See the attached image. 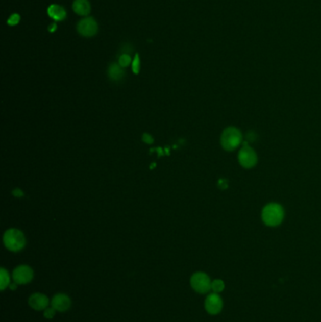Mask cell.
Segmentation results:
<instances>
[{
    "label": "cell",
    "instance_id": "cell-13",
    "mask_svg": "<svg viewBox=\"0 0 321 322\" xmlns=\"http://www.w3.org/2000/svg\"><path fill=\"white\" fill-rule=\"evenodd\" d=\"M124 69L125 68H122L119 63H116V62L111 63L108 69V76H109V79L113 80V81L121 80L126 75V72Z\"/></svg>",
    "mask_w": 321,
    "mask_h": 322
},
{
    "label": "cell",
    "instance_id": "cell-1",
    "mask_svg": "<svg viewBox=\"0 0 321 322\" xmlns=\"http://www.w3.org/2000/svg\"><path fill=\"white\" fill-rule=\"evenodd\" d=\"M261 218L265 225L268 227H277L285 219V209L278 203H268L263 207Z\"/></svg>",
    "mask_w": 321,
    "mask_h": 322
},
{
    "label": "cell",
    "instance_id": "cell-10",
    "mask_svg": "<svg viewBox=\"0 0 321 322\" xmlns=\"http://www.w3.org/2000/svg\"><path fill=\"white\" fill-rule=\"evenodd\" d=\"M52 307L59 312H65L71 307V299L65 294H57L52 299Z\"/></svg>",
    "mask_w": 321,
    "mask_h": 322
},
{
    "label": "cell",
    "instance_id": "cell-4",
    "mask_svg": "<svg viewBox=\"0 0 321 322\" xmlns=\"http://www.w3.org/2000/svg\"><path fill=\"white\" fill-rule=\"evenodd\" d=\"M237 160L244 169H253L258 163V156L255 149L244 143L237 154Z\"/></svg>",
    "mask_w": 321,
    "mask_h": 322
},
{
    "label": "cell",
    "instance_id": "cell-14",
    "mask_svg": "<svg viewBox=\"0 0 321 322\" xmlns=\"http://www.w3.org/2000/svg\"><path fill=\"white\" fill-rule=\"evenodd\" d=\"M0 283H1L0 288L2 290H4L10 284L9 274L7 273L6 269H4V268H1V270H0Z\"/></svg>",
    "mask_w": 321,
    "mask_h": 322
},
{
    "label": "cell",
    "instance_id": "cell-21",
    "mask_svg": "<svg viewBox=\"0 0 321 322\" xmlns=\"http://www.w3.org/2000/svg\"><path fill=\"white\" fill-rule=\"evenodd\" d=\"M12 194L14 195V196H16V197H22V196H24L23 191L19 189H14V190L12 191Z\"/></svg>",
    "mask_w": 321,
    "mask_h": 322
},
{
    "label": "cell",
    "instance_id": "cell-20",
    "mask_svg": "<svg viewBox=\"0 0 321 322\" xmlns=\"http://www.w3.org/2000/svg\"><path fill=\"white\" fill-rule=\"evenodd\" d=\"M142 140L146 142V143H148V144H152L153 142H154V139H153V137H152L151 135H149V134H143V136H142Z\"/></svg>",
    "mask_w": 321,
    "mask_h": 322
},
{
    "label": "cell",
    "instance_id": "cell-19",
    "mask_svg": "<svg viewBox=\"0 0 321 322\" xmlns=\"http://www.w3.org/2000/svg\"><path fill=\"white\" fill-rule=\"evenodd\" d=\"M55 309L52 307V308H46L45 310H44V313H43V316L44 317H46V318H53L55 316Z\"/></svg>",
    "mask_w": 321,
    "mask_h": 322
},
{
    "label": "cell",
    "instance_id": "cell-7",
    "mask_svg": "<svg viewBox=\"0 0 321 322\" xmlns=\"http://www.w3.org/2000/svg\"><path fill=\"white\" fill-rule=\"evenodd\" d=\"M12 278L17 285H26L33 278V270L31 267L22 265L13 270Z\"/></svg>",
    "mask_w": 321,
    "mask_h": 322
},
{
    "label": "cell",
    "instance_id": "cell-6",
    "mask_svg": "<svg viewBox=\"0 0 321 322\" xmlns=\"http://www.w3.org/2000/svg\"><path fill=\"white\" fill-rule=\"evenodd\" d=\"M211 280L205 273H196L190 278V285L195 291L206 294L211 290Z\"/></svg>",
    "mask_w": 321,
    "mask_h": 322
},
{
    "label": "cell",
    "instance_id": "cell-8",
    "mask_svg": "<svg viewBox=\"0 0 321 322\" xmlns=\"http://www.w3.org/2000/svg\"><path fill=\"white\" fill-rule=\"evenodd\" d=\"M224 307V302L223 299L218 296L217 293L209 294L206 299L205 302V308L206 312L210 315H218L223 310Z\"/></svg>",
    "mask_w": 321,
    "mask_h": 322
},
{
    "label": "cell",
    "instance_id": "cell-23",
    "mask_svg": "<svg viewBox=\"0 0 321 322\" xmlns=\"http://www.w3.org/2000/svg\"><path fill=\"white\" fill-rule=\"evenodd\" d=\"M10 287H11V289H14V288H16V285H14V284H13V285H11Z\"/></svg>",
    "mask_w": 321,
    "mask_h": 322
},
{
    "label": "cell",
    "instance_id": "cell-9",
    "mask_svg": "<svg viewBox=\"0 0 321 322\" xmlns=\"http://www.w3.org/2000/svg\"><path fill=\"white\" fill-rule=\"evenodd\" d=\"M29 304H30L31 308L34 310H45L48 307L49 300L43 294L34 293L29 299Z\"/></svg>",
    "mask_w": 321,
    "mask_h": 322
},
{
    "label": "cell",
    "instance_id": "cell-15",
    "mask_svg": "<svg viewBox=\"0 0 321 322\" xmlns=\"http://www.w3.org/2000/svg\"><path fill=\"white\" fill-rule=\"evenodd\" d=\"M225 282L223 280H214L211 283V289L214 293H220L225 290Z\"/></svg>",
    "mask_w": 321,
    "mask_h": 322
},
{
    "label": "cell",
    "instance_id": "cell-2",
    "mask_svg": "<svg viewBox=\"0 0 321 322\" xmlns=\"http://www.w3.org/2000/svg\"><path fill=\"white\" fill-rule=\"evenodd\" d=\"M243 142V134L239 128L228 127L220 135V145L227 152L236 150Z\"/></svg>",
    "mask_w": 321,
    "mask_h": 322
},
{
    "label": "cell",
    "instance_id": "cell-5",
    "mask_svg": "<svg viewBox=\"0 0 321 322\" xmlns=\"http://www.w3.org/2000/svg\"><path fill=\"white\" fill-rule=\"evenodd\" d=\"M99 31V26L95 18L92 16H86L79 20L77 24V31L80 36L91 38L95 36Z\"/></svg>",
    "mask_w": 321,
    "mask_h": 322
},
{
    "label": "cell",
    "instance_id": "cell-18",
    "mask_svg": "<svg viewBox=\"0 0 321 322\" xmlns=\"http://www.w3.org/2000/svg\"><path fill=\"white\" fill-rule=\"evenodd\" d=\"M20 20H21V16L19 15L18 13H12V15L9 17L8 19V21H7V23L9 26H16V24H19V22H20Z\"/></svg>",
    "mask_w": 321,
    "mask_h": 322
},
{
    "label": "cell",
    "instance_id": "cell-11",
    "mask_svg": "<svg viewBox=\"0 0 321 322\" xmlns=\"http://www.w3.org/2000/svg\"><path fill=\"white\" fill-rule=\"evenodd\" d=\"M49 17L54 20L55 22H61L66 19V10L59 4H51L47 9Z\"/></svg>",
    "mask_w": 321,
    "mask_h": 322
},
{
    "label": "cell",
    "instance_id": "cell-3",
    "mask_svg": "<svg viewBox=\"0 0 321 322\" xmlns=\"http://www.w3.org/2000/svg\"><path fill=\"white\" fill-rule=\"evenodd\" d=\"M3 241L6 248L12 252H19L26 245L24 234L18 229H9L3 236Z\"/></svg>",
    "mask_w": 321,
    "mask_h": 322
},
{
    "label": "cell",
    "instance_id": "cell-22",
    "mask_svg": "<svg viewBox=\"0 0 321 322\" xmlns=\"http://www.w3.org/2000/svg\"><path fill=\"white\" fill-rule=\"evenodd\" d=\"M48 30L50 32H53V31H56V30H57V24H56V22H54V23H52V24L49 26Z\"/></svg>",
    "mask_w": 321,
    "mask_h": 322
},
{
    "label": "cell",
    "instance_id": "cell-17",
    "mask_svg": "<svg viewBox=\"0 0 321 322\" xmlns=\"http://www.w3.org/2000/svg\"><path fill=\"white\" fill-rule=\"evenodd\" d=\"M131 65H132L133 73H136V75L139 73V71H140V58H139V55L138 53L134 57Z\"/></svg>",
    "mask_w": 321,
    "mask_h": 322
},
{
    "label": "cell",
    "instance_id": "cell-16",
    "mask_svg": "<svg viewBox=\"0 0 321 322\" xmlns=\"http://www.w3.org/2000/svg\"><path fill=\"white\" fill-rule=\"evenodd\" d=\"M132 59L129 54H125L122 53L121 56H119V59H118V63L121 65L122 68H127L129 66L130 64H132Z\"/></svg>",
    "mask_w": 321,
    "mask_h": 322
},
{
    "label": "cell",
    "instance_id": "cell-12",
    "mask_svg": "<svg viewBox=\"0 0 321 322\" xmlns=\"http://www.w3.org/2000/svg\"><path fill=\"white\" fill-rule=\"evenodd\" d=\"M73 12L79 16H89L91 12V5L89 0H75L73 2Z\"/></svg>",
    "mask_w": 321,
    "mask_h": 322
}]
</instances>
